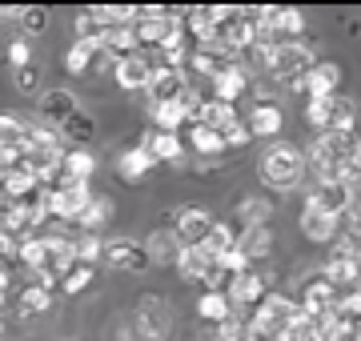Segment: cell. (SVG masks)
<instances>
[{
    "label": "cell",
    "mask_w": 361,
    "mask_h": 341,
    "mask_svg": "<svg viewBox=\"0 0 361 341\" xmlns=\"http://www.w3.org/2000/svg\"><path fill=\"white\" fill-rule=\"evenodd\" d=\"M305 165H313L317 181L357 189V132H317V141L305 153Z\"/></svg>",
    "instance_id": "cell-1"
},
{
    "label": "cell",
    "mask_w": 361,
    "mask_h": 341,
    "mask_svg": "<svg viewBox=\"0 0 361 341\" xmlns=\"http://www.w3.org/2000/svg\"><path fill=\"white\" fill-rule=\"evenodd\" d=\"M301 177H305V153L293 144H277L261 161V181L269 189H293V185H301Z\"/></svg>",
    "instance_id": "cell-2"
},
{
    "label": "cell",
    "mask_w": 361,
    "mask_h": 341,
    "mask_svg": "<svg viewBox=\"0 0 361 341\" xmlns=\"http://www.w3.org/2000/svg\"><path fill=\"white\" fill-rule=\"evenodd\" d=\"M317 65V53H313L305 40H285V44H277V53H273V80L277 85H293V80H301L310 68Z\"/></svg>",
    "instance_id": "cell-3"
},
{
    "label": "cell",
    "mask_w": 361,
    "mask_h": 341,
    "mask_svg": "<svg viewBox=\"0 0 361 341\" xmlns=\"http://www.w3.org/2000/svg\"><path fill=\"white\" fill-rule=\"evenodd\" d=\"M305 209L313 213H325V217H341V213H357V189H345V185H334V181H317L305 193Z\"/></svg>",
    "instance_id": "cell-4"
},
{
    "label": "cell",
    "mask_w": 361,
    "mask_h": 341,
    "mask_svg": "<svg viewBox=\"0 0 361 341\" xmlns=\"http://www.w3.org/2000/svg\"><path fill=\"white\" fill-rule=\"evenodd\" d=\"M89 201H92L89 185H56V189H44V209H49V217H61V221H77Z\"/></svg>",
    "instance_id": "cell-5"
},
{
    "label": "cell",
    "mask_w": 361,
    "mask_h": 341,
    "mask_svg": "<svg viewBox=\"0 0 361 341\" xmlns=\"http://www.w3.org/2000/svg\"><path fill=\"white\" fill-rule=\"evenodd\" d=\"M257 80V73L245 65V61H233L229 68H221L217 77H213V101H221V105H233L237 97H245L249 85Z\"/></svg>",
    "instance_id": "cell-6"
},
{
    "label": "cell",
    "mask_w": 361,
    "mask_h": 341,
    "mask_svg": "<svg viewBox=\"0 0 361 341\" xmlns=\"http://www.w3.org/2000/svg\"><path fill=\"white\" fill-rule=\"evenodd\" d=\"M337 85H341V68H337L334 61H317V65H313L301 80H293L289 89L310 92V101H322V97H337Z\"/></svg>",
    "instance_id": "cell-7"
},
{
    "label": "cell",
    "mask_w": 361,
    "mask_h": 341,
    "mask_svg": "<svg viewBox=\"0 0 361 341\" xmlns=\"http://www.w3.org/2000/svg\"><path fill=\"white\" fill-rule=\"evenodd\" d=\"M177 225H169L173 229V237L180 241V249H189V245H201L209 237V229H213V217H209L205 209H193V205H185V209H177V217H173Z\"/></svg>",
    "instance_id": "cell-8"
},
{
    "label": "cell",
    "mask_w": 361,
    "mask_h": 341,
    "mask_svg": "<svg viewBox=\"0 0 361 341\" xmlns=\"http://www.w3.org/2000/svg\"><path fill=\"white\" fill-rule=\"evenodd\" d=\"M137 329H141L145 341H165L169 329H173V314H169L165 302H141V309H137Z\"/></svg>",
    "instance_id": "cell-9"
},
{
    "label": "cell",
    "mask_w": 361,
    "mask_h": 341,
    "mask_svg": "<svg viewBox=\"0 0 361 341\" xmlns=\"http://www.w3.org/2000/svg\"><path fill=\"white\" fill-rule=\"evenodd\" d=\"M189 89H193V85L185 77V68H153V80H149L145 92L153 97V105H161V101H180Z\"/></svg>",
    "instance_id": "cell-10"
},
{
    "label": "cell",
    "mask_w": 361,
    "mask_h": 341,
    "mask_svg": "<svg viewBox=\"0 0 361 341\" xmlns=\"http://www.w3.org/2000/svg\"><path fill=\"white\" fill-rule=\"evenodd\" d=\"M113 77L121 89H129V92H145L149 89V80H153V65L145 61L141 53H133V56H121L113 65Z\"/></svg>",
    "instance_id": "cell-11"
},
{
    "label": "cell",
    "mask_w": 361,
    "mask_h": 341,
    "mask_svg": "<svg viewBox=\"0 0 361 341\" xmlns=\"http://www.w3.org/2000/svg\"><path fill=\"white\" fill-rule=\"evenodd\" d=\"M225 297L229 305H257L265 297V277L257 269H245V273H233L225 281Z\"/></svg>",
    "instance_id": "cell-12"
},
{
    "label": "cell",
    "mask_w": 361,
    "mask_h": 341,
    "mask_svg": "<svg viewBox=\"0 0 361 341\" xmlns=\"http://www.w3.org/2000/svg\"><path fill=\"white\" fill-rule=\"evenodd\" d=\"M101 261H109L113 269H133V273L149 269V257H145V249L137 241H113V245H104Z\"/></svg>",
    "instance_id": "cell-13"
},
{
    "label": "cell",
    "mask_w": 361,
    "mask_h": 341,
    "mask_svg": "<svg viewBox=\"0 0 361 341\" xmlns=\"http://www.w3.org/2000/svg\"><path fill=\"white\" fill-rule=\"evenodd\" d=\"M73 113H77V97L68 89H49L40 97V117L49 120V125H56V129H61Z\"/></svg>",
    "instance_id": "cell-14"
},
{
    "label": "cell",
    "mask_w": 361,
    "mask_h": 341,
    "mask_svg": "<svg viewBox=\"0 0 361 341\" xmlns=\"http://www.w3.org/2000/svg\"><path fill=\"white\" fill-rule=\"evenodd\" d=\"M233 249L241 253L249 265L261 261V257H269L273 249V233H269V225H257V229H245V233H237V245Z\"/></svg>",
    "instance_id": "cell-15"
},
{
    "label": "cell",
    "mask_w": 361,
    "mask_h": 341,
    "mask_svg": "<svg viewBox=\"0 0 361 341\" xmlns=\"http://www.w3.org/2000/svg\"><path fill=\"white\" fill-rule=\"evenodd\" d=\"M145 257H149V265L161 261V265H177L180 257V241L173 237V229H157V233H149V241L141 245Z\"/></svg>",
    "instance_id": "cell-16"
},
{
    "label": "cell",
    "mask_w": 361,
    "mask_h": 341,
    "mask_svg": "<svg viewBox=\"0 0 361 341\" xmlns=\"http://www.w3.org/2000/svg\"><path fill=\"white\" fill-rule=\"evenodd\" d=\"M141 149L153 161H180L185 157V141H180V132H149Z\"/></svg>",
    "instance_id": "cell-17"
},
{
    "label": "cell",
    "mask_w": 361,
    "mask_h": 341,
    "mask_svg": "<svg viewBox=\"0 0 361 341\" xmlns=\"http://www.w3.org/2000/svg\"><path fill=\"white\" fill-rule=\"evenodd\" d=\"M281 125H285V113L277 105H257L253 113H249V120H245L249 137H277Z\"/></svg>",
    "instance_id": "cell-18"
},
{
    "label": "cell",
    "mask_w": 361,
    "mask_h": 341,
    "mask_svg": "<svg viewBox=\"0 0 361 341\" xmlns=\"http://www.w3.org/2000/svg\"><path fill=\"white\" fill-rule=\"evenodd\" d=\"M113 221V201L109 197H92L89 205H85V213L77 217V225L85 229V233H92V237H101V229Z\"/></svg>",
    "instance_id": "cell-19"
},
{
    "label": "cell",
    "mask_w": 361,
    "mask_h": 341,
    "mask_svg": "<svg viewBox=\"0 0 361 341\" xmlns=\"http://www.w3.org/2000/svg\"><path fill=\"white\" fill-rule=\"evenodd\" d=\"M233 120H241L233 105H221V101H205L193 125H205V129H213V132H225V129L233 125Z\"/></svg>",
    "instance_id": "cell-20"
},
{
    "label": "cell",
    "mask_w": 361,
    "mask_h": 341,
    "mask_svg": "<svg viewBox=\"0 0 361 341\" xmlns=\"http://www.w3.org/2000/svg\"><path fill=\"white\" fill-rule=\"evenodd\" d=\"M209 265H213V257L205 253V245H189V249H180V257H177V273L185 277V281H201Z\"/></svg>",
    "instance_id": "cell-21"
},
{
    "label": "cell",
    "mask_w": 361,
    "mask_h": 341,
    "mask_svg": "<svg viewBox=\"0 0 361 341\" xmlns=\"http://www.w3.org/2000/svg\"><path fill=\"white\" fill-rule=\"evenodd\" d=\"M153 165H157V161L145 153L141 144H137V149H129V153H121V161H116V177H121V181H141Z\"/></svg>",
    "instance_id": "cell-22"
},
{
    "label": "cell",
    "mask_w": 361,
    "mask_h": 341,
    "mask_svg": "<svg viewBox=\"0 0 361 341\" xmlns=\"http://www.w3.org/2000/svg\"><path fill=\"white\" fill-rule=\"evenodd\" d=\"M337 225H341V217H325V213H313V209L301 213V233L310 241H334Z\"/></svg>",
    "instance_id": "cell-23"
},
{
    "label": "cell",
    "mask_w": 361,
    "mask_h": 341,
    "mask_svg": "<svg viewBox=\"0 0 361 341\" xmlns=\"http://www.w3.org/2000/svg\"><path fill=\"white\" fill-rule=\"evenodd\" d=\"M56 132H61V141H73L77 149H85V144L92 141V132H97V120H92L89 113H80V108H77V113H73V117H68Z\"/></svg>",
    "instance_id": "cell-24"
},
{
    "label": "cell",
    "mask_w": 361,
    "mask_h": 341,
    "mask_svg": "<svg viewBox=\"0 0 361 341\" xmlns=\"http://www.w3.org/2000/svg\"><path fill=\"white\" fill-rule=\"evenodd\" d=\"M153 125L157 132H177L189 125V117H185L180 101H161V105H153Z\"/></svg>",
    "instance_id": "cell-25"
},
{
    "label": "cell",
    "mask_w": 361,
    "mask_h": 341,
    "mask_svg": "<svg viewBox=\"0 0 361 341\" xmlns=\"http://www.w3.org/2000/svg\"><path fill=\"white\" fill-rule=\"evenodd\" d=\"M97 53H101L97 40H77V44L65 53V68L73 73V77H80V73H89V65L97 61Z\"/></svg>",
    "instance_id": "cell-26"
},
{
    "label": "cell",
    "mask_w": 361,
    "mask_h": 341,
    "mask_svg": "<svg viewBox=\"0 0 361 341\" xmlns=\"http://www.w3.org/2000/svg\"><path fill=\"white\" fill-rule=\"evenodd\" d=\"M201 245H205V253L213 257V261H217L221 253H229L233 245H237V229H233V225H221V221H213V229H209V237L201 241Z\"/></svg>",
    "instance_id": "cell-27"
},
{
    "label": "cell",
    "mask_w": 361,
    "mask_h": 341,
    "mask_svg": "<svg viewBox=\"0 0 361 341\" xmlns=\"http://www.w3.org/2000/svg\"><path fill=\"white\" fill-rule=\"evenodd\" d=\"M237 217L245 221V229H257V225H269L273 205H269L265 197H245L241 205H237Z\"/></svg>",
    "instance_id": "cell-28"
},
{
    "label": "cell",
    "mask_w": 361,
    "mask_h": 341,
    "mask_svg": "<svg viewBox=\"0 0 361 341\" xmlns=\"http://www.w3.org/2000/svg\"><path fill=\"white\" fill-rule=\"evenodd\" d=\"M189 141H193V149L201 153V157H221V153H225L221 132L205 129V125H193V129H189Z\"/></svg>",
    "instance_id": "cell-29"
},
{
    "label": "cell",
    "mask_w": 361,
    "mask_h": 341,
    "mask_svg": "<svg viewBox=\"0 0 361 341\" xmlns=\"http://www.w3.org/2000/svg\"><path fill=\"white\" fill-rule=\"evenodd\" d=\"M52 305V289L37 285V281H28V289L20 293V317H32V314H44Z\"/></svg>",
    "instance_id": "cell-30"
},
{
    "label": "cell",
    "mask_w": 361,
    "mask_h": 341,
    "mask_svg": "<svg viewBox=\"0 0 361 341\" xmlns=\"http://www.w3.org/2000/svg\"><path fill=\"white\" fill-rule=\"evenodd\" d=\"M77 40H97L101 44V32H104V13L97 8V4H89V8H80L77 13Z\"/></svg>",
    "instance_id": "cell-31"
},
{
    "label": "cell",
    "mask_w": 361,
    "mask_h": 341,
    "mask_svg": "<svg viewBox=\"0 0 361 341\" xmlns=\"http://www.w3.org/2000/svg\"><path fill=\"white\" fill-rule=\"evenodd\" d=\"M197 314L205 317V321H225V317L233 314V305H229V297H225V293H205V297H201V302H197Z\"/></svg>",
    "instance_id": "cell-32"
},
{
    "label": "cell",
    "mask_w": 361,
    "mask_h": 341,
    "mask_svg": "<svg viewBox=\"0 0 361 341\" xmlns=\"http://www.w3.org/2000/svg\"><path fill=\"white\" fill-rule=\"evenodd\" d=\"M73 253H77V265L92 269V265L104 257V241H101V237H92V233H85L80 241H73Z\"/></svg>",
    "instance_id": "cell-33"
},
{
    "label": "cell",
    "mask_w": 361,
    "mask_h": 341,
    "mask_svg": "<svg viewBox=\"0 0 361 341\" xmlns=\"http://www.w3.org/2000/svg\"><path fill=\"white\" fill-rule=\"evenodd\" d=\"M169 20H149V16H137L133 20V37H137V44H161V37H165Z\"/></svg>",
    "instance_id": "cell-34"
},
{
    "label": "cell",
    "mask_w": 361,
    "mask_h": 341,
    "mask_svg": "<svg viewBox=\"0 0 361 341\" xmlns=\"http://www.w3.org/2000/svg\"><path fill=\"white\" fill-rule=\"evenodd\" d=\"M16 257H20L32 273H40V269H44V237H28V241H20V245H16Z\"/></svg>",
    "instance_id": "cell-35"
},
{
    "label": "cell",
    "mask_w": 361,
    "mask_h": 341,
    "mask_svg": "<svg viewBox=\"0 0 361 341\" xmlns=\"http://www.w3.org/2000/svg\"><path fill=\"white\" fill-rule=\"evenodd\" d=\"M20 25H25L28 37H37V32H44L49 28V8H20Z\"/></svg>",
    "instance_id": "cell-36"
},
{
    "label": "cell",
    "mask_w": 361,
    "mask_h": 341,
    "mask_svg": "<svg viewBox=\"0 0 361 341\" xmlns=\"http://www.w3.org/2000/svg\"><path fill=\"white\" fill-rule=\"evenodd\" d=\"M20 132H25V125H20L13 113H0V149H13V144L20 141Z\"/></svg>",
    "instance_id": "cell-37"
},
{
    "label": "cell",
    "mask_w": 361,
    "mask_h": 341,
    "mask_svg": "<svg viewBox=\"0 0 361 341\" xmlns=\"http://www.w3.org/2000/svg\"><path fill=\"white\" fill-rule=\"evenodd\" d=\"M217 341H245V317H237V314L225 317L217 326Z\"/></svg>",
    "instance_id": "cell-38"
},
{
    "label": "cell",
    "mask_w": 361,
    "mask_h": 341,
    "mask_svg": "<svg viewBox=\"0 0 361 341\" xmlns=\"http://www.w3.org/2000/svg\"><path fill=\"white\" fill-rule=\"evenodd\" d=\"M89 281H92V269H85V265H77L73 273L61 277V285H65L68 297H73V293H80V289H89Z\"/></svg>",
    "instance_id": "cell-39"
},
{
    "label": "cell",
    "mask_w": 361,
    "mask_h": 341,
    "mask_svg": "<svg viewBox=\"0 0 361 341\" xmlns=\"http://www.w3.org/2000/svg\"><path fill=\"white\" fill-rule=\"evenodd\" d=\"M221 141H225V144H233V149H245V144L253 141V137H249V129H245V120H233L229 129L221 132Z\"/></svg>",
    "instance_id": "cell-40"
},
{
    "label": "cell",
    "mask_w": 361,
    "mask_h": 341,
    "mask_svg": "<svg viewBox=\"0 0 361 341\" xmlns=\"http://www.w3.org/2000/svg\"><path fill=\"white\" fill-rule=\"evenodd\" d=\"M8 61H13V68L32 65V49H28V40H13V44H8Z\"/></svg>",
    "instance_id": "cell-41"
},
{
    "label": "cell",
    "mask_w": 361,
    "mask_h": 341,
    "mask_svg": "<svg viewBox=\"0 0 361 341\" xmlns=\"http://www.w3.org/2000/svg\"><path fill=\"white\" fill-rule=\"evenodd\" d=\"M37 85H40V73H37V68H32V65L16 68V89H20V92H32V89H37Z\"/></svg>",
    "instance_id": "cell-42"
},
{
    "label": "cell",
    "mask_w": 361,
    "mask_h": 341,
    "mask_svg": "<svg viewBox=\"0 0 361 341\" xmlns=\"http://www.w3.org/2000/svg\"><path fill=\"white\" fill-rule=\"evenodd\" d=\"M8 257H16V241L8 233H0V261H8Z\"/></svg>",
    "instance_id": "cell-43"
},
{
    "label": "cell",
    "mask_w": 361,
    "mask_h": 341,
    "mask_svg": "<svg viewBox=\"0 0 361 341\" xmlns=\"http://www.w3.org/2000/svg\"><path fill=\"white\" fill-rule=\"evenodd\" d=\"M217 165H221L217 157H201V161H197V173H213Z\"/></svg>",
    "instance_id": "cell-44"
},
{
    "label": "cell",
    "mask_w": 361,
    "mask_h": 341,
    "mask_svg": "<svg viewBox=\"0 0 361 341\" xmlns=\"http://www.w3.org/2000/svg\"><path fill=\"white\" fill-rule=\"evenodd\" d=\"M13 285V277H8V269H0V305H4V289Z\"/></svg>",
    "instance_id": "cell-45"
},
{
    "label": "cell",
    "mask_w": 361,
    "mask_h": 341,
    "mask_svg": "<svg viewBox=\"0 0 361 341\" xmlns=\"http://www.w3.org/2000/svg\"><path fill=\"white\" fill-rule=\"evenodd\" d=\"M20 13V8H4V4H0V20H8V16H16Z\"/></svg>",
    "instance_id": "cell-46"
}]
</instances>
